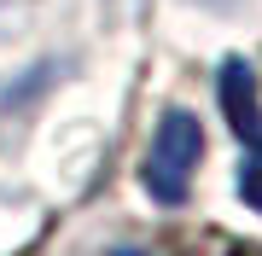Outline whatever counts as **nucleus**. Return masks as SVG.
I'll return each mask as SVG.
<instances>
[{
  "mask_svg": "<svg viewBox=\"0 0 262 256\" xmlns=\"http://www.w3.org/2000/svg\"><path fill=\"white\" fill-rule=\"evenodd\" d=\"M105 256H158V250H140V245H117V250H105Z\"/></svg>",
  "mask_w": 262,
  "mask_h": 256,
  "instance_id": "obj_3",
  "label": "nucleus"
},
{
  "mask_svg": "<svg viewBox=\"0 0 262 256\" xmlns=\"http://www.w3.org/2000/svg\"><path fill=\"white\" fill-rule=\"evenodd\" d=\"M215 105H222L227 128H233V140H239V152H245L233 187H239L245 210L262 216V87H256V70L245 64L239 53H227L222 70H215Z\"/></svg>",
  "mask_w": 262,
  "mask_h": 256,
  "instance_id": "obj_2",
  "label": "nucleus"
},
{
  "mask_svg": "<svg viewBox=\"0 0 262 256\" xmlns=\"http://www.w3.org/2000/svg\"><path fill=\"white\" fill-rule=\"evenodd\" d=\"M198 163H204V123H198V111H187V105H163L158 123H151L146 157H140L146 198L163 204V210H181V204L192 198Z\"/></svg>",
  "mask_w": 262,
  "mask_h": 256,
  "instance_id": "obj_1",
  "label": "nucleus"
}]
</instances>
